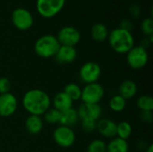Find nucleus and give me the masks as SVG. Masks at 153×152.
<instances>
[{
	"instance_id": "nucleus-25",
	"label": "nucleus",
	"mask_w": 153,
	"mask_h": 152,
	"mask_svg": "<svg viewBox=\"0 0 153 152\" xmlns=\"http://www.w3.org/2000/svg\"><path fill=\"white\" fill-rule=\"evenodd\" d=\"M43 118L48 125H56L59 124L61 118V112L56 110L54 108H49L43 115Z\"/></svg>"
},
{
	"instance_id": "nucleus-1",
	"label": "nucleus",
	"mask_w": 153,
	"mask_h": 152,
	"mask_svg": "<svg viewBox=\"0 0 153 152\" xmlns=\"http://www.w3.org/2000/svg\"><path fill=\"white\" fill-rule=\"evenodd\" d=\"M23 108L32 116H41L51 106V99L47 92L39 89L26 91L22 99Z\"/></svg>"
},
{
	"instance_id": "nucleus-24",
	"label": "nucleus",
	"mask_w": 153,
	"mask_h": 152,
	"mask_svg": "<svg viewBox=\"0 0 153 152\" xmlns=\"http://www.w3.org/2000/svg\"><path fill=\"white\" fill-rule=\"evenodd\" d=\"M140 111H153V99L150 95H141L136 100Z\"/></svg>"
},
{
	"instance_id": "nucleus-18",
	"label": "nucleus",
	"mask_w": 153,
	"mask_h": 152,
	"mask_svg": "<svg viewBox=\"0 0 153 152\" xmlns=\"http://www.w3.org/2000/svg\"><path fill=\"white\" fill-rule=\"evenodd\" d=\"M79 121H80V119H79L77 110L74 109V108H72L61 113V118H60L59 124H60V125L73 128L74 126H75L78 124Z\"/></svg>"
},
{
	"instance_id": "nucleus-33",
	"label": "nucleus",
	"mask_w": 153,
	"mask_h": 152,
	"mask_svg": "<svg viewBox=\"0 0 153 152\" xmlns=\"http://www.w3.org/2000/svg\"><path fill=\"white\" fill-rule=\"evenodd\" d=\"M144 152H153V145L152 144H149L147 146V148L145 149V151Z\"/></svg>"
},
{
	"instance_id": "nucleus-31",
	"label": "nucleus",
	"mask_w": 153,
	"mask_h": 152,
	"mask_svg": "<svg viewBox=\"0 0 153 152\" xmlns=\"http://www.w3.org/2000/svg\"><path fill=\"white\" fill-rule=\"evenodd\" d=\"M129 13L133 18L137 19L141 15V8H140V6H138L137 4L131 5L130 8H129Z\"/></svg>"
},
{
	"instance_id": "nucleus-3",
	"label": "nucleus",
	"mask_w": 153,
	"mask_h": 152,
	"mask_svg": "<svg viewBox=\"0 0 153 152\" xmlns=\"http://www.w3.org/2000/svg\"><path fill=\"white\" fill-rule=\"evenodd\" d=\"M60 44L56 36L47 34L39 37L34 45V51L41 58H51L56 54Z\"/></svg>"
},
{
	"instance_id": "nucleus-16",
	"label": "nucleus",
	"mask_w": 153,
	"mask_h": 152,
	"mask_svg": "<svg viewBox=\"0 0 153 152\" xmlns=\"http://www.w3.org/2000/svg\"><path fill=\"white\" fill-rule=\"evenodd\" d=\"M52 103L53 108L62 113L72 108L74 102L64 91H60L55 95Z\"/></svg>"
},
{
	"instance_id": "nucleus-27",
	"label": "nucleus",
	"mask_w": 153,
	"mask_h": 152,
	"mask_svg": "<svg viewBox=\"0 0 153 152\" xmlns=\"http://www.w3.org/2000/svg\"><path fill=\"white\" fill-rule=\"evenodd\" d=\"M141 30L146 37L153 36V20L152 17L146 18L142 22Z\"/></svg>"
},
{
	"instance_id": "nucleus-2",
	"label": "nucleus",
	"mask_w": 153,
	"mask_h": 152,
	"mask_svg": "<svg viewBox=\"0 0 153 152\" xmlns=\"http://www.w3.org/2000/svg\"><path fill=\"white\" fill-rule=\"evenodd\" d=\"M108 39L111 48L117 54H126L134 47V38L132 32L119 27L109 32Z\"/></svg>"
},
{
	"instance_id": "nucleus-4",
	"label": "nucleus",
	"mask_w": 153,
	"mask_h": 152,
	"mask_svg": "<svg viewBox=\"0 0 153 152\" xmlns=\"http://www.w3.org/2000/svg\"><path fill=\"white\" fill-rule=\"evenodd\" d=\"M149 61V54L146 48L142 46H134L126 53V62L129 67L134 70H140L145 67Z\"/></svg>"
},
{
	"instance_id": "nucleus-9",
	"label": "nucleus",
	"mask_w": 153,
	"mask_h": 152,
	"mask_svg": "<svg viewBox=\"0 0 153 152\" xmlns=\"http://www.w3.org/2000/svg\"><path fill=\"white\" fill-rule=\"evenodd\" d=\"M53 139L55 142L61 148H70L72 147L76 140L75 133L73 128L59 125L53 133Z\"/></svg>"
},
{
	"instance_id": "nucleus-10",
	"label": "nucleus",
	"mask_w": 153,
	"mask_h": 152,
	"mask_svg": "<svg viewBox=\"0 0 153 152\" xmlns=\"http://www.w3.org/2000/svg\"><path fill=\"white\" fill-rule=\"evenodd\" d=\"M82 38L79 30L73 26H65L61 28L57 33L56 39L61 46L74 47L80 42Z\"/></svg>"
},
{
	"instance_id": "nucleus-8",
	"label": "nucleus",
	"mask_w": 153,
	"mask_h": 152,
	"mask_svg": "<svg viewBox=\"0 0 153 152\" xmlns=\"http://www.w3.org/2000/svg\"><path fill=\"white\" fill-rule=\"evenodd\" d=\"M13 25L19 30H27L33 25L34 19L31 13L22 7L14 9L12 13Z\"/></svg>"
},
{
	"instance_id": "nucleus-6",
	"label": "nucleus",
	"mask_w": 153,
	"mask_h": 152,
	"mask_svg": "<svg viewBox=\"0 0 153 152\" xmlns=\"http://www.w3.org/2000/svg\"><path fill=\"white\" fill-rule=\"evenodd\" d=\"M65 0H37L36 8L44 18H52L57 15L64 8Z\"/></svg>"
},
{
	"instance_id": "nucleus-23",
	"label": "nucleus",
	"mask_w": 153,
	"mask_h": 152,
	"mask_svg": "<svg viewBox=\"0 0 153 152\" xmlns=\"http://www.w3.org/2000/svg\"><path fill=\"white\" fill-rule=\"evenodd\" d=\"M109 108L116 113H120L122 111H124L126 108V100L121 97L120 95L117 94L115 96H113L108 103Z\"/></svg>"
},
{
	"instance_id": "nucleus-14",
	"label": "nucleus",
	"mask_w": 153,
	"mask_h": 152,
	"mask_svg": "<svg viewBox=\"0 0 153 152\" xmlns=\"http://www.w3.org/2000/svg\"><path fill=\"white\" fill-rule=\"evenodd\" d=\"M54 57L57 64L68 65L75 61L77 57V50L74 47L60 46Z\"/></svg>"
},
{
	"instance_id": "nucleus-30",
	"label": "nucleus",
	"mask_w": 153,
	"mask_h": 152,
	"mask_svg": "<svg viewBox=\"0 0 153 152\" xmlns=\"http://www.w3.org/2000/svg\"><path fill=\"white\" fill-rule=\"evenodd\" d=\"M140 120L147 125H151L153 122L152 111H140Z\"/></svg>"
},
{
	"instance_id": "nucleus-15",
	"label": "nucleus",
	"mask_w": 153,
	"mask_h": 152,
	"mask_svg": "<svg viewBox=\"0 0 153 152\" xmlns=\"http://www.w3.org/2000/svg\"><path fill=\"white\" fill-rule=\"evenodd\" d=\"M137 92H138L137 84L132 80H126L122 82L118 87V95L123 97L126 100L134 98Z\"/></svg>"
},
{
	"instance_id": "nucleus-22",
	"label": "nucleus",
	"mask_w": 153,
	"mask_h": 152,
	"mask_svg": "<svg viewBox=\"0 0 153 152\" xmlns=\"http://www.w3.org/2000/svg\"><path fill=\"white\" fill-rule=\"evenodd\" d=\"M71 99L72 101H78L81 99V95H82V88L74 83V82H70L66 84L63 90Z\"/></svg>"
},
{
	"instance_id": "nucleus-21",
	"label": "nucleus",
	"mask_w": 153,
	"mask_h": 152,
	"mask_svg": "<svg viewBox=\"0 0 153 152\" xmlns=\"http://www.w3.org/2000/svg\"><path fill=\"white\" fill-rule=\"evenodd\" d=\"M133 133V127L127 121H121L117 124V137L127 141Z\"/></svg>"
},
{
	"instance_id": "nucleus-5",
	"label": "nucleus",
	"mask_w": 153,
	"mask_h": 152,
	"mask_svg": "<svg viewBox=\"0 0 153 152\" xmlns=\"http://www.w3.org/2000/svg\"><path fill=\"white\" fill-rule=\"evenodd\" d=\"M105 95L103 86L99 82L85 84L82 89L81 99L85 104H100Z\"/></svg>"
},
{
	"instance_id": "nucleus-7",
	"label": "nucleus",
	"mask_w": 153,
	"mask_h": 152,
	"mask_svg": "<svg viewBox=\"0 0 153 152\" xmlns=\"http://www.w3.org/2000/svg\"><path fill=\"white\" fill-rule=\"evenodd\" d=\"M101 76L100 65L93 61L84 63L79 71V78L84 84L98 82Z\"/></svg>"
},
{
	"instance_id": "nucleus-29",
	"label": "nucleus",
	"mask_w": 153,
	"mask_h": 152,
	"mask_svg": "<svg viewBox=\"0 0 153 152\" xmlns=\"http://www.w3.org/2000/svg\"><path fill=\"white\" fill-rule=\"evenodd\" d=\"M11 90V82L6 77L0 78V94H4L10 92Z\"/></svg>"
},
{
	"instance_id": "nucleus-32",
	"label": "nucleus",
	"mask_w": 153,
	"mask_h": 152,
	"mask_svg": "<svg viewBox=\"0 0 153 152\" xmlns=\"http://www.w3.org/2000/svg\"><path fill=\"white\" fill-rule=\"evenodd\" d=\"M119 28H121V29H123V30H127V31L132 32V30H133V28H134V25H133V22H132L130 20H128V19H124V20H122V22H120Z\"/></svg>"
},
{
	"instance_id": "nucleus-12",
	"label": "nucleus",
	"mask_w": 153,
	"mask_h": 152,
	"mask_svg": "<svg viewBox=\"0 0 153 152\" xmlns=\"http://www.w3.org/2000/svg\"><path fill=\"white\" fill-rule=\"evenodd\" d=\"M18 108V100L16 97L8 92L0 94V116L10 117Z\"/></svg>"
},
{
	"instance_id": "nucleus-28",
	"label": "nucleus",
	"mask_w": 153,
	"mask_h": 152,
	"mask_svg": "<svg viewBox=\"0 0 153 152\" xmlns=\"http://www.w3.org/2000/svg\"><path fill=\"white\" fill-rule=\"evenodd\" d=\"M97 122L96 121H91V120H82V121H81L82 128L87 133H93L96 130Z\"/></svg>"
},
{
	"instance_id": "nucleus-11",
	"label": "nucleus",
	"mask_w": 153,
	"mask_h": 152,
	"mask_svg": "<svg viewBox=\"0 0 153 152\" xmlns=\"http://www.w3.org/2000/svg\"><path fill=\"white\" fill-rule=\"evenodd\" d=\"M77 113H78L80 121L91 120V121L97 122L98 120L101 118L102 108L100 104L82 103V105L77 109Z\"/></svg>"
},
{
	"instance_id": "nucleus-19",
	"label": "nucleus",
	"mask_w": 153,
	"mask_h": 152,
	"mask_svg": "<svg viewBox=\"0 0 153 152\" xmlns=\"http://www.w3.org/2000/svg\"><path fill=\"white\" fill-rule=\"evenodd\" d=\"M91 35L93 40L97 42H103L108 39L109 31L105 24L101 22H98L91 27Z\"/></svg>"
},
{
	"instance_id": "nucleus-20",
	"label": "nucleus",
	"mask_w": 153,
	"mask_h": 152,
	"mask_svg": "<svg viewBox=\"0 0 153 152\" xmlns=\"http://www.w3.org/2000/svg\"><path fill=\"white\" fill-rule=\"evenodd\" d=\"M129 145L127 141L120 139L118 137H115L110 140L108 143H107L106 152H128Z\"/></svg>"
},
{
	"instance_id": "nucleus-26",
	"label": "nucleus",
	"mask_w": 153,
	"mask_h": 152,
	"mask_svg": "<svg viewBox=\"0 0 153 152\" xmlns=\"http://www.w3.org/2000/svg\"><path fill=\"white\" fill-rule=\"evenodd\" d=\"M107 143L101 139H95L90 142L86 152H106Z\"/></svg>"
},
{
	"instance_id": "nucleus-13",
	"label": "nucleus",
	"mask_w": 153,
	"mask_h": 152,
	"mask_svg": "<svg viewBox=\"0 0 153 152\" xmlns=\"http://www.w3.org/2000/svg\"><path fill=\"white\" fill-rule=\"evenodd\" d=\"M96 130L104 138L113 139L117 137V123L108 118H100L97 122Z\"/></svg>"
},
{
	"instance_id": "nucleus-17",
	"label": "nucleus",
	"mask_w": 153,
	"mask_h": 152,
	"mask_svg": "<svg viewBox=\"0 0 153 152\" xmlns=\"http://www.w3.org/2000/svg\"><path fill=\"white\" fill-rule=\"evenodd\" d=\"M25 128L30 134H39L43 129V119L41 116L30 115L25 121Z\"/></svg>"
}]
</instances>
